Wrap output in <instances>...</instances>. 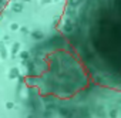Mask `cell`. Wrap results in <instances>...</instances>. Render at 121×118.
<instances>
[{"label": "cell", "mask_w": 121, "mask_h": 118, "mask_svg": "<svg viewBox=\"0 0 121 118\" xmlns=\"http://www.w3.org/2000/svg\"><path fill=\"white\" fill-rule=\"evenodd\" d=\"M60 34L94 84L121 93V0H67Z\"/></svg>", "instance_id": "6da1fadb"}, {"label": "cell", "mask_w": 121, "mask_h": 118, "mask_svg": "<svg viewBox=\"0 0 121 118\" xmlns=\"http://www.w3.org/2000/svg\"><path fill=\"white\" fill-rule=\"evenodd\" d=\"M7 2H9V0H0V13L3 12V9H4V6L7 4Z\"/></svg>", "instance_id": "7a4b0ae2"}]
</instances>
